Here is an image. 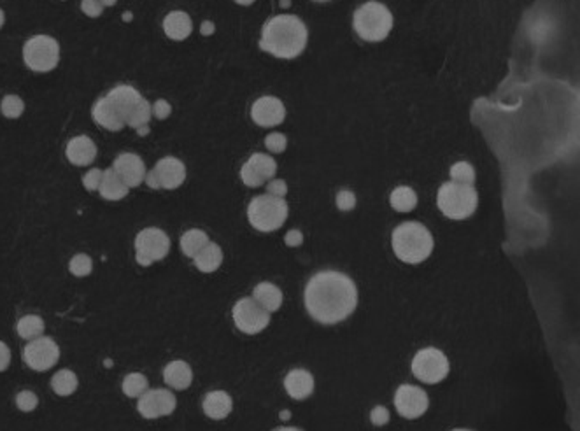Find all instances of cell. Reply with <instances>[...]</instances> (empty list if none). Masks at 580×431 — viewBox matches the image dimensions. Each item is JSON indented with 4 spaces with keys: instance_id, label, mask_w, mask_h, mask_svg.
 <instances>
[{
    "instance_id": "44dd1931",
    "label": "cell",
    "mask_w": 580,
    "mask_h": 431,
    "mask_svg": "<svg viewBox=\"0 0 580 431\" xmlns=\"http://www.w3.org/2000/svg\"><path fill=\"white\" fill-rule=\"evenodd\" d=\"M92 116L93 120H95V123L100 125V127H104L105 130L118 132L125 127L123 118L119 116V112L116 111V107L111 104V101H109L107 96L95 102V105H93L92 109Z\"/></svg>"
},
{
    "instance_id": "d6986e66",
    "label": "cell",
    "mask_w": 580,
    "mask_h": 431,
    "mask_svg": "<svg viewBox=\"0 0 580 431\" xmlns=\"http://www.w3.org/2000/svg\"><path fill=\"white\" fill-rule=\"evenodd\" d=\"M65 154L70 163H74V165L77 167H86L95 162L96 146L90 137L79 135V137H74V139L67 144Z\"/></svg>"
},
{
    "instance_id": "ba28073f",
    "label": "cell",
    "mask_w": 580,
    "mask_h": 431,
    "mask_svg": "<svg viewBox=\"0 0 580 431\" xmlns=\"http://www.w3.org/2000/svg\"><path fill=\"white\" fill-rule=\"evenodd\" d=\"M412 374L421 382L437 384L449 374V359L442 350L426 347V349L419 350L412 359Z\"/></svg>"
},
{
    "instance_id": "f6af8a7d",
    "label": "cell",
    "mask_w": 580,
    "mask_h": 431,
    "mask_svg": "<svg viewBox=\"0 0 580 431\" xmlns=\"http://www.w3.org/2000/svg\"><path fill=\"white\" fill-rule=\"evenodd\" d=\"M9 365H11V350H9V347L0 340V372L8 370Z\"/></svg>"
},
{
    "instance_id": "b9f144b4",
    "label": "cell",
    "mask_w": 580,
    "mask_h": 431,
    "mask_svg": "<svg viewBox=\"0 0 580 431\" xmlns=\"http://www.w3.org/2000/svg\"><path fill=\"white\" fill-rule=\"evenodd\" d=\"M81 9L86 16H90V18H96V16L102 14L104 6L100 4L99 0H83Z\"/></svg>"
},
{
    "instance_id": "836d02e7",
    "label": "cell",
    "mask_w": 580,
    "mask_h": 431,
    "mask_svg": "<svg viewBox=\"0 0 580 431\" xmlns=\"http://www.w3.org/2000/svg\"><path fill=\"white\" fill-rule=\"evenodd\" d=\"M0 111H2V114H4L6 118H9V120H16V118H19V116L23 114L25 102L21 101V96L8 95L4 96V101L0 104Z\"/></svg>"
},
{
    "instance_id": "ac0fdd59",
    "label": "cell",
    "mask_w": 580,
    "mask_h": 431,
    "mask_svg": "<svg viewBox=\"0 0 580 431\" xmlns=\"http://www.w3.org/2000/svg\"><path fill=\"white\" fill-rule=\"evenodd\" d=\"M105 96L111 101V104L114 105L116 111L119 112V116L123 118L125 125H127L128 116H130V112L134 111L135 105L143 101L141 93H138L134 86H128V85L116 86V88H112Z\"/></svg>"
},
{
    "instance_id": "83f0119b",
    "label": "cell",
    "mask_w": 580,
    "mask_h": 431,
    "mask_svg": "<svg viewBox=\"0 0 580 431\" xmlns=\"http://www.w3.org/2000/svg\"><path fill=\"white\" fill-rule=\"evenodd\" d=\"M77 384H79L77 375L67 368L58 370L56 374L53 375V379H51V388H53V391L58 397H69V395H72L77 389Z\"/></svg>"
},
{
    "instance_id": "d590c367",
    "label": "cell",
    "mask_w": 580,
    "mask_h": 431,
    "mask_svg": "<svg viewBox=\"0 0 580 431\" xmlns=\"http://www.w3.org/2000/svg\"><path fill=\"white\" fill-rule=\"evenodd\" d=\"M70 273H74L76 277H86L93 270V262L88 254H76L69 263Z\"/></svg>"
},
{
    "instance_id": "8992f818",
    "label": "cell",
    "mask_w": 580,
    "mask_h": 431,
    "mask_svg": "<svg viewBox=\"0 0 580 431\" xmlns=\"http://www.w3.org/2000/svg\"><path fill=\"white\" fill-rule=\"evenodd\" d=\"M247 218L253 228L258 231H273L284 224L288 218V204L284 198L272 197V195H260L253 198L247 207Z\"/></svg>"
},
{
    "instance_id": "7402d4cb",
    "label": "cell",
    "mask_w": 580,
    "mask_h": 431,
    "mask_svg": "<svg viewBox=\"0 0 580 431\" xmlns=\"http://www.w3.org/2000/svg\"><path fill=\"white\" fill-rule=\"evenodd\" d=\"M202 407H204L205 416L218 421L225 419L231 412L234 401H231L230 395L225 393V391H211V393L205 395Z\"/></svg>"
},
{
    "instance_id": "816d5d0a",
    "label": "cell",
    "mask_w": 580,
    "mask_h": 431,
    "mask_svg": "<svg viewBox=\"0 0 580 431\" xmlns=\"http://www.w3.org/2000/svg\"><path fill=\"white\" fill-rule=\"evenodd\" d=\"M273 431H302V430H298V428L284 426V428H277V430H273Z\"/></svg>"
},
{
    "instance_id": "74e56055",
    "label": "cell",
    "mask_w": 580,
    "mask_h": 431,
    "mask_svg": "<svg viewBox=\"0 0 580 431\" xmlns=\"http://www.w3.org/2000/svg\"><path fill=\"white\" fill-rule=\"evenodd\" d=\"M265 146L267 149L272 151V153H282V151L286 149V146H288V139H286V135L282 134H270L265 139Z\"/></svg>"
},
{
    "instance_id": "d4e9b609",
    "label": "cell",
    "mask_w": 580,
    "mask_h": 431,
    "mask_svg": "<svg viewBox=\"0 0 580 431\" xmlns=\"http://www.w3.org/2000/svg\"><path fill=\"white\" fill-rule=\"evenodd\" d=\"M128 186L121 181L118 174L114 172V169H107L102 174V181H100V195L105 198V200H121V198L127 197Z\"/></svg>"
},
{
    "instance_id": "4dcf8cb0",
    "label": "cell",
    "mask_w": 580,
    "mask_h": 431,
    "mask_svg": "<svg viewBox=\"0 0 580 431\" xmlns=\"http://www.w3.org/2000/svg\"><path fill=\"white\" fill-rule=\"evenodd\" d=\"M16 330H18V335L25 340L37 339V337L43 335L44 331V321L43 317L35 316V314H28V316H23L16 324Z\"/></svg>"
},
{
    "instance_id": "1f68e13d",
    "label": "cell",
    "mask_w": 580,
    "mask_h": 431,
    "mask_svg": "<svg viewBox=\"0 0 580 431\" xmlns=\"http://www.w3.org/2000/svg\"><path fill=\"white\" fill-rule=\"evenodd\" d=\"M151 118H153V107H151V104L146 101V98H143V101L135 105L134 111L130 112V116H128V120H127V125L137 130V128H141V127H147Z\"/></svg>"
},
{
    "instance_id": "484cf974",
    "label": "cell",
    "mask_w": 580,
    "mask_h": 431,
    "mask_svg": "<svg viewBox=\"0 0 580 431\" xmlns=\"http://www.w3.org/2000/svg\"><path fill=\"white\" fill-rule=\"evenodd\" d=\"M193 260H195V266L200 272L211 273L221 266V262H223V251H221V247H219L218 244L209 242Z\"/></svg>"
},
{
    "instance_id": "3957f363",
    "label": "cell",
    "mask_w": 580,
    "mask_h": 431,
    "mask_svg": "<svg viewBox=\"0 0 580 431\" xmlns=\"http://www.w3.org/2000/svg\"><path fill=\"white\" fill-rule=\"evenodd\" d=\"M393 251L398 260L405 263H421L433 251V237L424 224L408 221L402 223L393 231Z\"/></svg>"
},
{
    "instance_id": "cb8c5ba5",
    "label": "cell",
    "mask_w": 580,
    "mask_h": 431,
    "mask_svg": "<svg viewBox=\"0 0 580 431\" xmlns=\"http://www.w3.org/2000/svg\"><path fill=\"white\" fill-rule=\"evenodd\" d=\"M163 30L174 41H185L193 30L191 18L183 11H174L163 19Z\"/></svg>"
},
{
    "instance_id": "ffe728a7",
    "label": "cell",
    "mask_w": 580,
    "mask_h": 431,
    "mask_svg": "<svg viewBox=\"0 0 580 431\" xmlns=\"http://www.w3.org/2000/svg\"><path fill=\"white\" fill-rule=\"evenodd\" d=\"M284 388L295 400H305L314 391V377L304 368L291 370L284 379Z\"/></svg>"
},
{
    "instance_id": "d6a6232c",
    "label": "cell",
    "mask_w": 580,
    "mask_h": 431,
    "mask_svg": "<svg viewBox=\"0 0 580 431\" xmlns=\"http://www.w3.org/2000/svg\"><path fill=\"white\" fill-rule=\"evenodd\" d=\"M147 386H149L147 379L143 374L134 372V374H128L123 379V393L130 398H138L146 393Z\"/></svg>"
},
{
    "instance_id": "11a10c76",
    "label": "cell",
    "mask_w": 580,
    "mask_h": 431,
    "mask_svg": "<svg viewBox=\"0 0 580 431\" xmlns=\"http://www.w3.org/2000/svg\"><path fill=\"white\" fill-rule=\"evenodd\" d=\"M123 19H127V21H128V19H132V14H130V12H125V14H123Z\"/></svg>"
},
{
    "instance_id": "f35d334b",
    "label": "cell",
    "mask_w": 580,
    "mask_h": 431,
    "mask_svg": "<svg viewBox=\"0 0 580 431\" xmlns=\"http://www.w3.org/2000/svg\"><path fill=\"white\" fill-rule=\"evenodd\" d=\"M102 174H104V170H100V169H92L90 172L85 174V178H83V185H85V188L88 189V191H96V189L100 188Z\"/></svg>"
},
{
    "instance_id": "f907efd6",
    "label": "cell",
    "mask_w": 580,
    "mask_h": 431,
    "mask_svg": "<svg viewBox=\"0 0 580 431\" xmlns=\"http://www.w3.org/2000/svg\"><path fill=\"white\" fill-rule=\"evenodd\" d=\"M137 134L138 135H147V134H149V125H147V127L137 128Z\"/></svg>"
},
{
    "instance_id": "277c9868",
    "label": "cell",
    "mask_w": 580,
    "mask_h": 431,
    "mask_svg": "<svg viewBox=\"0 0 580 431\" xmlns=\"http://www.w3.org/2000/svg\"><path fill=\"white\" fill-rule=\"evenodd\" d=\"M393 28V14L381 2H366L354 12V30L369 43L384 41Z\"/></svg>"
},
{
    "instance_id": "5b68a950",
    "label": "cell",
    "mask_w": 580,
    "mask_h": 431,
    "mask_svg": "<svg viewBox=\"0 0 580 431\" xmlns=\"http://www.w3.org/2000/svg\"><path fill=\"white\" fill-rule=\"evenodd\" d=\"M437 204L442 214L449 220H466L475 212L479 197L472 185L450 181L438 189Z\"/></svg>"
},
{
    "instance_id": "6da1fadb",
    "label": "cell",
    "mask_w": 580,
    "mask_h": 431,
    "mask_svg": "<svg viewBox=\"0 0 580 431\" xmlns=\"http://www.w3.org/2000/svg\"><path fill=\"white\" fill-rule=\"evenodd\" d=\"M305 308L318 323L335 324L349 317L358 305L356 284L337 270L315 273L305 286Z\"/></svg>"
},
{
    "instance_id": "ee69618b",
    "label": "cell",
    "mask_w": 580,
    "mask_h": 431,
    "mask_svg": "<svg viewBox=\"0 0 580 431\" xmlns=\"http://www.w3.org/2000/svg\"><path fill=\"white\" fill-rule=\"evenodd\" d=\"M151 107H153V114L156 116L158 120H165V118H169L170 116V112H172L170 104L167 101H163V98L154 102V105H151Z\"/></svg>"
},
{
    "instance_id": "e0dca14e",
    "label": "cell",
    "mask_w": 580,
    "mask_h": 431,
    "mask_svg": "<svg viewBox=\"0 0 580 431\" xmlns=\"http://www.w3.org/2000/svg\"><path fill=\"white\" fill-rule=\"evenodd\" d=\"M154 174H156L158 185L163 189H176L185 182L186 179V167L181 160L174 158V156H167L162 158L154 167Z\"/></svg>"
},
{
    "instance_id": "681fc988",
    "label": "cell",
    "mask_w": 580,
    "mask_h": 431,
    "mask_svg": "<svg viewBox=\"0 0 580 431\" xmlns=\"http://www.w3.org/2000/svg\"><path fill=\"white\" fill-rule=\"evenodd\" d=\"M99 2L104 6V8H111V6H114L118 0H99Z\"/></svg>"
},
{
    "instance_id": "5bb4252c",
    "label": "cell",
    "mask_w": 580,
    "mask_h": 431,
    "mask_svg": "<svg viewBox=\"0 0 580 431\" xmlns=\"http://www.w3.org/2000/svg\"><path fill=\"white\" fill-rule=\"evenodd\" d=\"M276 160L270 158V156H267V154L263 153H256L242 165L240 178H242L246 186H249V188H258V186H262L263 182L270 181V179L276 176Z\"/></svg>"
},
{
    "instance_id": "bcb514c9",
    "label": "cell",
    "mask_w": 580,
    "mask_h": 431,
    "mask_svg": "<svg viewBox=\"0 0 580 431\" xmlns=\"http://www.w3.org/2000/svg\"><path fill=\"white\" fill-rule=\"evenodd\" d=\"M284 242L289 247H298L300 244L304 242V235H302L300 230H289L284 237Z\"/></svg>"
},
{
    "instance_id": "6f0895ef",
    "label": "cell",
    "mask_w": 580,
    "mask_h": 431,
    "mask_svg": "<svg viewBox=\"0 0 580 431\" xmlns=\"http://www.w3.org/2000/svg\"><path fill=\"white\" fill-rule=\"evenodd\" d=\"M315 2H328V0H315Z\"/></svg>"
},
{
    "instance_id": "9c48e42d",
    "label": "cell",
    "mask_w": 580,
    "mask_h": 431,
    "mask_svg": "<svg viewBox=\"0 0 580 431\" xmlns=\"http://www.w3.org/2000/svg\"><path fill=\"white\" fill-rule=\"evenodd\" d=\"M169 235L160 228H146L135 239V253H137L138 265L149 266L151 263L160 262L169 254Z\"/></svg>"
},
{
    "instance_id": "8fae6325",
    "label": "cell",
    "mask_w": 580,
    "mask_h": 431,
    "mask_svg": "<svg viewBox=\"0 0 580 431\" xmlns=\"http://www.w3.org/2000/svg\"><path fill=\"white\" fill-rule=\"evenodd\" d=\"M60 358V347L50 337H37L32 339L23 349V359L35 372H46L53 368Z\"/></svg>"
},
{
    "instance_id": "8d00e7d4",
    "label": "cell",
    "mask_w": 580,
    "mask_h": 431,
    "mask_svg": "<svg viewBox=\"0 0 580 431\" xmlns=\"http://www.w3.org/2000/svg\"><path fill=\"white\" fill-rule=\"evenodd\" d=\"M37 405L39 398L34 391H21V393L16 395V407H18L21 412H32V410H35Z\"/></svg>"
},
{
    "instance_id": "f546056e",
    "label": "cell",
    "mask_w": 580,
    "mask_h": 431,
    "mask_svg": "<svg viewBox=\"0 0 580 431\" xmlns=\"http://www.w3.org/2000/svg\"><path fill=\"white\" fill-rule=\"evenodd\" d=\"M391 205L395 211L398 212H411L417 205V195L408 186H398L395 191L391 193Z\"/></svg>"
},
{
    "instance_id": "7bdbcfd3",
    "label": "cell",
    "mask_w": 580,
    "mask_h": 431,
    "mask_svg": "<svg viewBox=\"0 0 580 431\" xmlns=\"http://www.w3.org/2000/svg\"><path fill=\"white\" fill-rule=\"evenodd\" d=\"M267 191H269V195H272V197L282 198L286 193H288V185H286V181H282V179H273V181H270L269 186H267Z\"/></svg>"
},
{
    "instance_id": "ab89813d",
    "label": "cell",
    "mask_w": 580,
    "mask_h": 431,
    "mask_svg": "<svg viewBox=\"0 0 580 431\" xmlns=\"http://www.w3.org/2000/svg\"><path fill=\"white\" fill-rule=\"evenodd\" d=\"M354 205H356V197L354 193L349 191V189H342V191L337 195V207L340 211H353Z\"/></svg>"
},
{
    "instance_id": "2e32d148",
    "label": "cell",
    "mask_w": 580,
    "mask_h": 431,
    "mask_svg": "<svg viewBox=\"0 0 580 431\" xmlns=\"http://www.w3.org/2000/svg\"><path fill=\"white\" fill-rule=\"evenodd\" d=\"M112 169L128 188H135L146 178V165L135 153H123L112 163Z\"/></svg>"
},
{
    "instance_id": "4316f807",
    "label": "cell",
    "mask_w": 580,
    "mask_h": 431,
    "mask_svg": "<svg viewBox=\"0 0 580 431\" xmlns=\"http://www.w3.org/2000/svg\"><path fill=\"white\" fill-rule=\"evenodd\" d=\"M253 298L269 312L277 311L282 304L281 289L277 288L276 284H272V282H262V284H258L256 288H254Z\"/></svg>"
},
{
    "instance_id": "db71d44e",
    "label": "cell",
    "mask_w": 580,
    "mask_h": 431,
    "mask_svg": "<svg viewBox=\"0 0 580 431\" xmlns=\"http://www.w3.org/2000/svg\"><path fill=\"white\" fill-rule=\"evenodd\" d=\"M4 21H6L4 11H2V9H0V28H2V25H4Z\"/></svg>"
},
{
    "instance_id": "9a60e30c",
    "label": "cell",
    "mask_w": 580,
    "mask_h": 431,
    "mask_svg": "<svg viewBox=\"0 0 580 431\" xmlns=\"http://www.w3.org/2000/svg\"><path fill=\"white\" fill-rule=\"evenodd\" d=\"M251 118L260 127H277L286 118V107L276 96H262L251 107Z\"/></svg>"
},
{
    "instance_id": "e575fe53",
    "label": "cell",
    "mask_w": 580,
    "mask_h": 431,
    "mask_svg": "<svg viewBox=\"0 0 580 431\" xmlns=\"http://www.w3.org/2000/svg\"><path fill=\"white\" fill-rule=\"evenodd\" d=\"M450 178L454 182H462V185H472L475 181V170L470 163L457 162L450 167Z\"/></svg>"
},
{
    "instance_id": "603a6c76",
    "label": "cell",
    "mask_w": 580,
    "mask_h": 431,
    "mask_svg": "<svg viewBox=\"0 0 580 431\" xmlns=\"http://www.w3.org/2000/svg\"><path fill=\"white\" fill-rule=\"evenodd\" d=\"M163 381L174 389H188L193 382V370L186 361H172L163 370Z\"/></svg>"
},
{
    "instance_id": "7c38bea8",
    "label": "cell",
    "mask_w": 580,
    "mask_h": 431,
    "mask_svg": "<svg viewBox=\"0 0 580 431\" xmlns=\"http://www.w3.org/2000/svg\"><path fill=\"white\" fill-rule=\"evenodd\" d=\"M428 395L423 389L412 384H404L396 389L395 407L396 412L405 419H415L421 417L428 410Z\"/></svg>"
},
{
    "instance_id": "7a4b0ae2",
    "label": "cell",
    "mask_w": 580,
    "mask_h": 431,
    "mask_svg": "<svg viewBox=\"0 0 580 431\" xmlns=\"http://www.w3.org/2000/svg\"><path fill=\"white\" fill-rule=\"evenodd\" d=\"M307 27L298 16H273L263 25L260 48L277 58H295L307 46Z\"/></svg>"
},
{
    "instance_id": "52a82bcc",
    "label": "cell",
    "mask_w": 580,
    "mask_h": 431,
    "mask_svg": "<svg viewBox=\"0 0 580 431\" xmlns=\"http://www.w3.org/2000/svg\"><path fill=\"white\" fill-rule=\"evenodd\" d=\"M23 60L34 72H50L60 62V44L50 35H34L25 43Z\"/></svg>"
},
{
    "instance_id": "60d3db41",
    "label": "cell",
    "mask_w": 580,
    "mask_h": 431,
    "mask_svg": "<svg viewBox=\"0 0 580 431\" xmlns=\"http://www.w3.org/2000/svg\"><path fill=\"white\" fill-rule=\"evenodd\" d=\"M370 421L373 423V426H384L389 423V410L386 407H375L370 412Z\"/></svg>"
},
{
    "instance_id": "9f6ffc18",
    "label": "cell",
    "mask_w": 580,
    "mask_h": 431,
    "mask_svg": "<svg viewBox=\"0 0 580 431\" xmlns=\"http://www.w3.org/2000/svg\"><path fill=\"white\" fill-rule=\"evenodd\" d=\"M281 6H289V0H281Z\"/></svg>"
},
{
    "instance_id": "f1b7e54d",
    "label": "cell",
    "mask_w": 580,
    "mask_h": 431,
    "mask_svg": "<svg viewBox=\"0 0 580 431\" xmlns=\"http://www.w3.org/2000/svg\"><path fill=\"white\" fill-rule=\"evenodd\" d=\"M209 244V237L202 230H189L181 237V249L186 256L195 258L200 251Z\"/></svg>"
},
{
    "instance_id": "680465c9",
    "label": "cell",
    "mask_w": 580,
    "mask_h": 431,
    "mask_svg": "<svg viewBox=\"0 0 580 431\" xmlns=\"http://www.w3.org/2000/svg\"><path fill=\"white\" fill-rule=\"evenodd\" d=\"M453 431H470V430H453Z\"/></svg>"
},
{
    "instance_id": "c3c4849f",
    "label": "cell",
    "mask_w": 580,
    "mask_h": 431,
    "mask_svg": "<svg viewBox=\"0 0 580 431\" xmlns=\"http://www.w3.org/2000/svg\"><path fill=\"white\" fill-rule=\"evenodd\" d=\"M214 23H212V21H204V23H202V27H200V32H202V35H211V34H214Z\"/></svg>"
},
{
    "instance_id": "f5cc1de1",
    "label": "cell",
    "mask_w": 580,
    "mask_h": 431,
    "mask_svg": "<svg viewBox=\"0 0 580 431\" xmlns=\"http://www.w3.org/2000/svg\"><path fill=\"white\" fill-rule=\"evenodd\" d=\"M235 2H237V4H240V6H251L254 0H235Z\"/></svg>"
},
{
    "instance_id": "7dc6e473",
    "label": "cell",
    "mask_w": 580,
    "mask_h": 431,
    "mask_svg": "<svg viewBox=\"0 0 580 431\" xmlns=\"http://www.w3.org/2000/svg\"><path fill=\"white\" fill-rule=\"evenodd\" d=\"M144 181L147 182V186L153 189H160V185H158V179H156V174H154V170H151V172H146V178H144Z\"/></svg>"
},
{
    "instance_id": "30bf717a",
    "label": "cell",
    "mask_w": 580,
    "mask_h": 431,
    "mask_svg": "<svg viewBox=\"0 0 580 431\" xmlns=\"http://www.w3.org/2000/svg\"><path fill=\"white\" fill-rule=\"evenodd\" d=\"M234 321L240 331L256 335L269 326L270 314L254 298H242L234 307Z\"/></svg>"
},
{
    "instance_id": "4fadbf2b",
    "label": "cell",
    "mask_w": 580,
    "mask_h": 431,
    "mask_svg": "<svg viewBox=\"0 0 580 431\" xmlns=\"http://www.w3.org/2000/svg\"><path fill=\"white\" fill-rule=\"evenodd\" d=\"M177 400L169 389H151L138 397V412L146 419H158L174 412Z\"/></svg>"
}]
</instances>
